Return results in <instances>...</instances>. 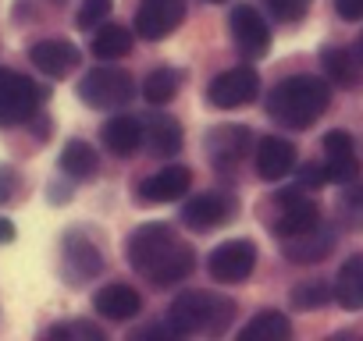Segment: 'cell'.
<instances>
[{
	"label": "cell",
	"instance_id": "34",
	"mask_svg": "<svg viewBox=\"0 0 363 341\" xmlns=\"http://www.w3.org/2000/svg\"><path fill=\"white\" fill-rule=\"evenodd\" d=\"M345 214L352 217V224H363V189H352L345 196Z\"/></svg>",
	"mask_w": 363,
	"mask_h": 341
},
{
	"label": "cell",
	"instance_id": "16",
	"mask_svg": "<svg viewBox=\"0 0 363 341\" xmlns=\"http://www.w3.org/2000/svg\"><path fill=\"white\" fill-rule=\"evenodd\" d=\"M193 185V175H189V167H160L157 175L143 178L139 185V203L146 207H157V203H174L189 192Z\"/></svg>",
	"mask_w": 363,
	"mask_h": 341
},
{
	"label": "cell",
	"instance_id": "23",
	"mask_svg": "<svg viewBox=\"0 0 363 341\" xmlns=\"http://www.w3.org/2000/svg\"><path fill=\"white\" fill-rule=\"evenodd\" d=\"M335 302L342 309H363V256H349L335 277Z\"/></svg>",
	"mask_w": 363,
	"mask_h": 341
},
{
	"label": "cell",
	"instance_id": "13",
	"mask_svg": "<svg viewBox=\"0 0 363 341\" xmlns=\"http://www.w3.org/2000/svg\"><path fill=\"white\" fill-rule=\"evenodd\" d=\"M61 263H65V274L72 277V284H82V281H89V277H96L104 270L100 249L82 231H68L65 235V242H61Z\"/></svg>",
	"mask_w": 363,
	"mask_h": 341
},
{
	"label": "cell",
	"instance_id": "19",
	"mask_svg": "<svg viewBox=\"0 0 363 341\" xmlns=\"http://www.w3.org/2000/svg\"><path fill=\"white\" fill-rule=\"evenodd\" d=\"M320 64H324V75L338 89H356L363 82V50H359V43L352 50H345V47H324Z\"/></svg>",
	"mask_w": 363,
	"mask_h": 341
},
{
	"label": "cell",
	"instance_id": "26",
	"mask_svg": "<svg viewBox=\"0 0 363 341\" xmlns=\"http://www.w3.org/2000/svg\"><path fill=\"white\" fill-rule=\"evenodd\" d=\"M178 86H182V71L178 68H153L143 79V100L153 103V107H164V103L174 100Z\"/></svg>",
	"mask_w": 363,
	"mask_h": 341
},
{
	"label": "cell",
	"instance_id": "28",
	"mask_svg": "<svg viewBox=\"0 0 363 341\" xmlns=\"http://www.w3.org/2000/svg\"><path fill=\"white\" fill-rule=\"evenodd\" d=\"M289 299H292L296 309H320V306H328L335 299V288L328 281H303V284L292 288Z\"/></svg>",
	"mask_w": 363,
	"mask_h": 341
},
{
	"label": "cell",
	"instance_id": "2",
	"mask_svg": "<svg viewBox=\"0 0 363 341\" xmlns=\"http://www.w3.org/2000/svg\"><path fill=\"white\" fill-rule=\"evenodd\" d=\"M331 103V86L317 75H289L267 96V114L285 128H310Z\"/></svg>",
	"mask_w": 363,
	"mask_h": 341
},
{
	"label": "cell",
	"instance_id": "1",
	"mask_svg": "<svg viewBox=\"0 0 363 341\" xmlns=\"http://www.w3.org/2000/svg\"><path fill=\"white\" fill-rule=\"evenodd\" d=\"M125 256H128V267L157 288L178 284L196 270L193 245H186L171 224H160V221L135 228L125 242Z\"/></svg>",
	"mask_w": 363,
	"mask_h": 341
},
{
	"label": "cell",
	"instance_id": "12",
	"mask_svg": "<svg viewBox=\"0 0 363 341\" xmlns=\"http://www.w3.org/2000/svg\"><path fill=\"white\" fill-rule=\"evenodd\" d=\"M250 142H253V135H250V128H242V125H221V128H211L207 132V160L221 170H232V167H239L242 160H246V153H250Z\"/></svg>",
	"mask_w": 363,
	"mask_h": 341
},
{
	"label": "cell",
	"instance_id": "33",
	"mask_svg": "<svg viewBox=\"0 0 363 341\" xmlns=\"http://www.w3.org/2000/svg\"><path fill=\"white\" fill-rule=\"evenodd\" d=\"M335 11L345 22H359L363 18V0H335Z\"/></svg>",
	"mask_w": 363,
	"mask_h": 341
},
{
	"label": "cell",
	"instance_id": "10",
	"mask_svg": "<svg viewBox=\"0 0 363 341\" xmlns=\"http://www.w3.org/2000/svg\"><path fill=\"white\" fill-rule=\"evenodd\" d=\"M186 18V0H143L135 11V33L150 43L171 36Z\"/></svg>",
	"mask_w": 363,
	"mask_h": 341
},
{
	"label": "cell",
	"instance_id": "11",
	"mask_svg": "<svg viewBox=\"0 0 363 341\" xmlns=\"http://www.w3.org/2000/svg\"><path fill=\"white\" fill-rule=\"evenodd\" d=\"M228 25H232V40H235V47H239L242 57L257 61V57H264V54L271 50V29H267V22L260 18L257 8L239 4V8L232 11Z\"/></svg>",
	"mask_w": 363,
	"mask_h": 341
},
{
	"label": "cell",
	"instance_id": "27",
	"mask_svg": "<svg viewBox=\"0 0 363 341\" xmlns=\"http://www.w3.org/2000/svg\"><path fill=\"white\" fill-rule=\"evenodd\" d=\"M132 50V33L125 25H104L96 36H93V57L100 61H114V57H125Z\"/></svg>",
	"mask_w": 363,
	"mask_h": 341
},
{
	"label": "cell",
	"instance_id": "35",
	"mask_svg": "<svg viewBox=\"0 0 363 341\" xmlns=\"http://www.w3.org/2000/svg\"><path fill=\"white\" fill-rule=\"evenodd\" d=\"M8 242H15V224L8 217H0V245H8Z\"/></svg>",
	"mask_w": 363,
	"mask_h": 341
},
{
	"label": "cell",
	"instance_id": "29",
	"mask_svg": "<svg viewBox=\"0 0 363 341\" xmlns=\"http://www.w3.org/2000/svg\"><path fill=\"white\" fill-rule=\"evenodd\" d=\"M114 11V0H82L79 11H75V25L79 29H93V25H104Z\"/></svg>",
	"mask_w": 363,
	"mask_h": 341
},
{
	"label": "cell",
	"instance_id": "22",
	"mask_svg": "<svg viewBox=\"0 0 363 341\" xmlns=\"http://www.w3.org/2000/svg\"><path fill=\"white\" fill-rule=\"evenodd\" d=\"M100 139H104V146H107L114 156H132V153L143 146V121L118 114V117H111V121L100 128Z\"/></svg>",
	"mask_w": 363,
	"mask_h": 341
},
{
	"label": "cell",
	"instance_id": "36",
	"mask_svg": "<svg viewBox=\"0 0 363 341\" xmlns=\"http://www.w3.org/2000/svg\"><path fill=\"white\" fill-rule=\"evenodd\" d=\"M211 4H225V0H211Z\"/></svg>",
	"mask_w": 363,
	"mask_h": 341
},
{
	"label": "cell",
	"instance_id": "5",
	"mask_svg": "<svg viewBox=\"0 0 363 341\" xmlns=\"http://www.w3.org/2000/svg\"><path fill=\"white\" fill-rule=\"evenodd\" d=\"M43 103V89L22 71L0 68V128L29 121Z\"/></svg>",
	"mask_w": 363,
	"mask_h": 341
},
{
	"label": "cell",
	"instance_id": "15",
	"mask_svg": "<svg viewBox=\"0 0 363 341\" xmlns=\"http://www.w3.org/2000/svg\"><path fill=\"white\" fill-rule=\"evenodd\" d=\"M335 228L331 224H313L310 231H299V235H289L281 238V249H285V260L289 263H320L328 260V253L335 249Z\"/></svg>",
	"mask_w": 363,
	"mask_h": 341
},
{
	"label": "cell",
	"instance_id": "9",
	"mask_svg": "<svg viewBox=\"0 0 363 341\" xmlns=\"http://www.w3.org/2000/svg\"><path fill=\"white\" fill-rule=\"evenodd\" d=\"M257 93H260V75H257L253 68H228V71L214 75L211 86H207V100H211L214 107H221V110L242 107V103H250Z\"/></svg>",
	"mask_w": 363,
	"mask_h": 341
},
{
	"label": "cell",
	"instance_id": "7",
	"mask_svg": "<svg viewBox=\"0 0 363 341\" xmlns=\"http://www.w3.org/2000/svg\"><path fill=\"white\" fill-rule=\"evenodd\" d=\"M239 214L235 196L228 192H200L182 207V224L193 231H214L218 224H228Z\"/></svg>",
	"mask_w": 363,
	"mask_h": 341
},
{
	"label": "cell",
	"instance_id": "24",
	"mask_svg": "<svg viewBox=\"0 0 363 341\" xmlns=\"http://www.w3.org/2000/svg\"><path fill=\"white\" fill-rule=\"evenodd\" d=\"M57 167L65 170V175H68L72 182H89V178H96L100 156H96V149H93L89 142L75 139V142H68V146L61 149V160H57Z\"/></svg>",
	"mask_w": 363,
	"mask_h": 341
},
{
	"label": "cell",
	"instance_id": "20",
	"mask_svg": "<svg viewBox=\"0 0 363 341\" xmlns=\"http://www.w3.org/2000/svg\"><path fill=\"white\" fill-rule=\"evenodd\" d=\"M93 309H96L104 320L121 323V320H132V316L143 309V299H139V291L128 288V284H104V288H96V295H93Z\"/></svg>",
	"mask_w": 363,
	"mask_h": 341
},
{
	"label": "cell",
	"instance_id": "18",
	"mask_svg": "<svg viewBox=\"0 0 363 341\" xmlns=\"http://www.w3.org/2000/svg\"><path fill=\"white\" fill-rule=\"evenodd\" d=\"M29 61H33L47 79H65V75L75 71L79 50H75V43H68V40H40V43L29 50Z\"/></svg>",
	"mask_w": 363,
	"mask_h": 341
},
{
	"label": "cell",
	"instance_id": "6",
	"mask_svg": "<svg viewBox=\"0 0 363 341\" xmlns=\"http://www.w3.org/2000/svg\"><path fill=\"white\" fill-rule=\"evenodd\" d=\"M207 270L214 281L221 284H239L246 281L253 270H257V245L250 238H232V242H221L211 260H207Z\"/></svg>",
	"mask_w": 363,
	"mask_h": 341
},
{
	"label": "cell",
	"instance_id": "37",
	"mask_svg": "<svg viewBox=\"0 0 363 341\" xmlns=\"http://www.w3.org/2000/svg\"><path fill=\"white\" fill-rule=\"evenodd\" d=\"M359 50H363V40H359Z\"/></svg>",
	"mask_w": 363,
	"mask_h": 341
},
{
	"label": "cell",
	"instance_id": "31",
	"mask_svg": "<svg viewBox=\"0 0 363 341\" xmlns=\"http://www.w3.org/2000/svg\"><path fill=\"white\" fill-rule=\"evenodd\" d=\"M267 8L281 18V22H299L310 8V0H267Z\"/></svg>",
	"mask_w": 363,
	"mask_h": 341
},
{
	"label": "cell",
	"instance_id": "17",
	"mask_svg": "<svg viewBox=\"0 0 363 341\" xmlns=\"http://www.w3.org/2000/svg\"><path fill=\"white\" fill-rule=\"evenodd\" d=\"M296 170V146L278 135H264L257 142V175L264 182H278Z\"/></svg>",
	"mask_w": 363,
	"mask_h": 341
},
{
	"label": "cell",
	"instance_id": "3",
	"mask_svg": "<svg viewBox=\"0 0 363 341\" xmlns=\"http://www.w3.org/2000/svg\"><path fill=\"white\" fill-rule=\"evenodd\" d=\"M232 316H235L232 299H221L218 291L189 288L171 302L167 323L178 337H189V334H221L232 323Z\"/></svg>",
	"mask_w": 363,
	"mask_h": 341
},
{
	"label": "cell",
	"instance_id": "25",
	"mask_svg": "<svg viewBox=\"0 0 363 341\" xmlns=\"http://www.w3.org/2000/svg\"><path fill=\"white\" fill-rule=\"evenodd\" d=\"M239 337L242 341H285V337H292V320L278 309H264L242 327Z\"/></svg>",
	"mask_w": 363,
	"mask_h": 341
},
{
	"label": "cell",
	"instance_id": "8",
	"mask_svg": "<svg viewBox=\"0 0 363 341\" xmlns=\"http://www.w3.org/2000/svg\"><path fill=\"white\" fill-rule=\"evenodd\" d=\"M313 224H320V207H317L310 196H303V185L278 192V217H274V224H271V231H274L278 238L310 231Z\"/></svg>",
	"mask_w": 363,
	"mask_h": 341
},
{
	"label": "cell",
	"instance_id": "4",
	"mask_svg": "<svg viewBox=\"0 0 363 341\" xmlns=\"http://www.w3.org/2000/svg\"><path fill=\"white\" fill-rule=\"evenodd\" d=\"M79 100L93 110H118L128 107L135 96V79L121 68H93L79 82Z\"/></svg>",
	"mask_w": 363,
	"mask_h": 341
},
{
	"label": "cell",
	"instance_id": "14",
	"mask_svg": "<svg viewBox=\"0 0 363 341\" xmlns=\"http://www.w3.org/2000/svg\"><path fill=\"white\" fill-rule=\"evenodd\" d=\"M359 175V160H356V146L352 135L335 128L324 135V178L335 185H345Z\"/></svg>",
	"mask_w": 363,
	"mask_h": 341
},
{
	"label": "cell",
	"instance_id": "30",
	"mask_svg": "<svg viewBox=\"0 0 363 341\" xmlns=\"http://www.w3.org/2000/svg\"><path fill=\"white\" fill-rule=\"evenodd\" d=\"M50 337H86V341H100V337H104V330H100L96 323L79 320V323H61V327H50Z\"/></svg>",
	"mask_w": 363,
	"mask_h": 341
},
{
	"label": "cell",
	"instance_id": "21",
	"mask_svg": "<svg viewBox=\"0 0 363 341\" xmlns=\"http://www.w3.org/2000/svg\"><path fill=\"white\" fill-rule=\"evenodd\" d=\"M143 139L153 156H174L182 149V125L171 114H150L143 125Z\"/></svg>",
	"mask_w": 363,
	"mask_h": 341
},
{
	"label": "cell",
	"instance_id": "32",
	"mask_svg": "<svg viewBox=\"0 0 363 341\" xmlns=\"http://www.w3.org/2000/svg\"><path fill=\"white\" fill-rule=\"evenodd\" d=\"M15 192H18V175H15V167L0 163V203H11Z\"/></svg>",
	"mask_w": 363,
	"mask_h": 341
}]
</instances>
